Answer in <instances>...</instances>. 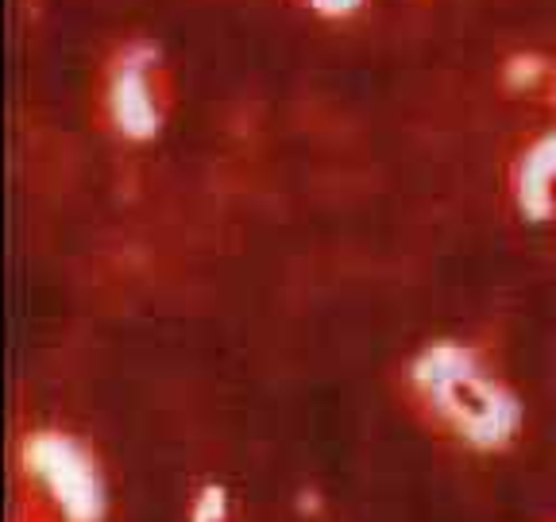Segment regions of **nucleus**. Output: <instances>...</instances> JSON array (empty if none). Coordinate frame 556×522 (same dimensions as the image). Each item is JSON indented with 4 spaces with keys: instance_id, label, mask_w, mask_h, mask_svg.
Masks as SVG:
<instances>
[{
    "instance_id": "nucleus-1",
    "label": "nucleus",
    "mask_w": 556,
    "mask_h": 522,
    "mask_svg": "<svg viewBox=\"0 0 556 522\" xmlns=\"http://www.w3.org/2000/svg\"><path fill=\"white\" fill-rule=\"evenodd\" d=\"M417 387L448 434L476 449H503L518 434V402L460 348H437L417 368Z\"/></svg>"
},
{
    "instance_id": "nucleus-3",
    "label": "nucleus",
    "mask_w": 556,
    "mask_h": 522,
    "mask_svg": "<svg viewBox=\"0 0 556 522\" xmlns=\"http://www.w3.org/2000/svg\"><path fill=\"white\" fill-rule=\"evenodd\" d=\"M193 522H228V499L220 487H205L193 504Z\"/></svg>"
},
{
    "instance_id": "nucleus-2",
    "label": "nucleus",
    "mask_w": 556,
    "mask_h": 522,
    "mask_svg": "<svg viewBox=\"0 0 556 522\" xmlns=\"http://www.w3.org/2000/svg\"><path fill=\"white\" fill-rule=\"evenodd\" d=\"M27 469L43 476L54 504L70 522H101L104 514V484L93 461L66 437H35L27 445Z\"/></svg>"
}]
</instances>
